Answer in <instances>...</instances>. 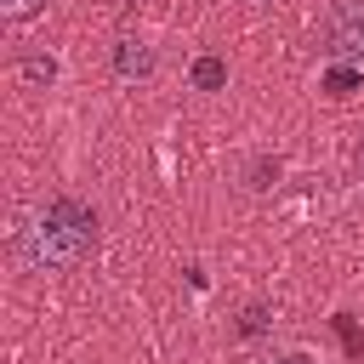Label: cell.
Wrapping results in <instances>:
<instances>
[{"label": "cell", "instance_id": "obj_1", "mask_svg": "<svg viewBox=\"0 0 364 364\" xmlns=\"http://www.w3.org/2000/svg\"><path fill=\"white\" fill-rule=\"evenodd\" d=\"M17 250H23V262H28V267L68 273V267H80V262L97 250V216H91L80 199L57 193V199H51V205L23 228Z\"/></svg>", "mask_w": 364, "mask_h": 364}, {"label": "cell", "instance_id": "obj_2", "mask_svg": "<svg viewBox=\"0 0 364 364\" xmlns=\"http://www.w3.org/2000/svg\"><path fill=\"white\" fill-rule=\"evenodd\" d=\"M318 51L364 68V0H330L318 17Z\"/></svg>", "mask_w": 364, "mask_h": 364}, {"label": "cell", "instance_id": "obj_8", "mask_svg": "<svg viewBox=\"0 0 364 364\" xmlns=\"http://www.w3.org/2000/svg\"><path fill=\"white\" fill-rule=\"evenodd\" d=\"M279 364H313V358H301V353H290V358H279Z\"/></svg>", "mask_w": 364, "mask_h": 364}, {"label": "cell", "instance_id": "obj_7", "mask_svg": "<svg viewBox=\"0 0 364 364\" xmlns=\"http://www.w3.org/2000/svg\"><path fill=\"white\" fill-rule=\"evenodd\" d=\"M23 74H28V80H51V63H34V57H28V63H23Z\"/></svg>", "mask_w": 364, "mask_h": 364}, {"label": "cell", "instance_id": "obj_6", "mask_svg": "<svg viewBox=\"0 0 364 364\" xmlns=\"http://www.w3.org/2000/svg\"><path fill=\"white\" fill-rule=\"evenodd\" d=\"M262 324H267V307H245V318H239V330H245V336H256Z\"/></svg>", "mask_w": 364, "mask_h": 364}, {"label": "cell", "instance_id": "obj_9", "mask_svg": "<svg viewBox=\"0 0 364 364\" xmlns=\"http://www.w3.org/2000/svg\"><path fill=\"white\" fill-rule=\"evenodd\" d=\"M358 182H364V136H358Z\"/></svg>", "mask_w": 364, "mask_h": 364}, {"label": "cell", "instance_id": "obj_4", "mask_svg": "<svg viewBox=\"0 0 364 364\" xmlns=\"http://www.w3.org/2000/svg\"><path fill=\"white\" fill-rule=\"evenodd\" d=\"M193 85H199V91H222V85H228V63H222V57H199V63H193Z\"/></svg>", "mask_w": 364, "mask_h": 364}, {"label": "cell", "instance_id": "obj_3", "mask_svg": "<svg viewBox=\"0 0 364 364\" xmlns=\"http://www.w3.org/2000/svg\"><path fill=\"white\" fill-rule=\"evenodd\" d=\"M114 68H119L125 80H148V74H154V51H148L142 40H119V46H114Z\"/></svg>", "mask_w": 364, "mask_h": 364}, {"label": "cell", "instance_id": "obj_5", "mask_svg": "<svg viewBox=\"0 0 364 364\" xmlns=\"http://www.w3.org/2000/svg\"><path fill=\"white\" fill-rule=\"evenodd\" d=\"M46 6H51V0H0V17H6V23H28V17L46 11Z\"/></svg>", "mask_w": 364, "mask_h": 364}]
</instances>
